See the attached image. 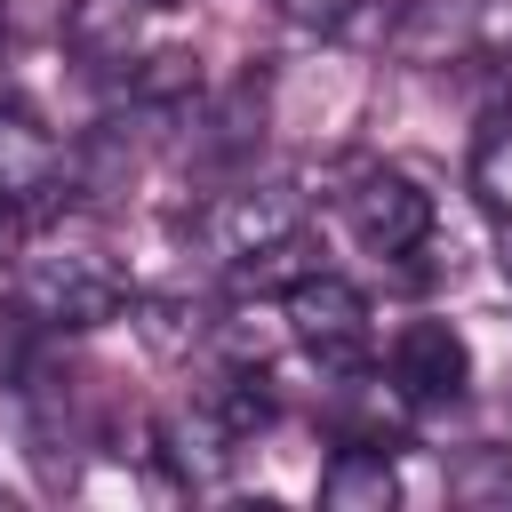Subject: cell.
Listing matches in <instances>:
<instances>
[{
    "label": "cell",
    "instance_id": "6da1fadb",
    "mask_svg": "<svg viewBox=\"0 0 512 512\" xmlns=\"http://www.w3.org/2000/svg\"><path fill=\"white\" fill-rule=\"evenodd\" d=\"M120 312H136V288H128V272L104 248H56V256L24 264V320L32 328L88 336V328H104Z\"/></svg>",
    "mask_w": 512,
    "mask_h": 512
},
{
    "label": "cell",
    "instance_id": "7a4b0ae2",
    "mask_svg": "<svg viewBox=\"0 0 512 512\" xmlns=\"http://www.w3.org/2000/svg\"><path fill=\"white\" fill-rule=\"evenodd\" d=\"M304 232V192L296 184H232V192H216L200 216H192V240L224 264V272H240L248 256H272L280 240H296Z\"/></svg>",
    "mask_w": 512,
    "mask_h": 512
},
{
    "label": "cell",
    "instance_id": "3957f363",
    "mask_svg": "<svg viewBox=\"0 0 512 512\" xmlns=\"http://www.w3.org/2000/svg\"><path fill=\"white\" fill-rule=\"evenodd\" d=\"M288 336L320 360V368H336V376H360L368 368V344H376V312H368V296L344 280V272H304L296 288H288Z\"/></svg>",
    "mask_w": 512,
    "mask_h": 512
},
{
    "label": "cell",
    "instance_id": "277c9868",
    "mask_svg": "<svg viewBox=\"0 0 512 512\" xmlns=\"http://www.w3.org/2000/svg\"><path fill=\"white\" fill-rule=\"evenodd\" d=\"M504 32H512L504 0H408L384 40H392L400 64H472V56H488Z\"/></svg>",
    "mask_w": 512,
    "mask_h": 512
},
{
    "label": "cell",
    "instance_id": "5b68a950",
    "mask_svg": "<svg viewBox=\"0 0 512 512\" xmlns=\"http://www.w3.org/2000/svg\"><path fill=\"white\" fill-rule=\"evenodd\" d=\"M344 216H352V232L376 256H424L432 248V192L408 168H392V160H368L344 184Z\"/></svg>",
    "mask_w": 512,
    "mask_h": 512
},
{
    "label": "cell",
    "instance_id": "8992f818",
    "mask_svg": "<svg viewBox=\"0 0 512 512\" xmlns=\"http://www.w3.org/2000/svg\"><path fill=\"white\" fill-rule=\"evenodd\" d=\"M384 376H392V400L408 408H440V400H464L472 384V344L448 328V320H408L384 352Z\"/></svg>",
    "mask_w": 512,
    "mask_h": 512
},
{
    "label": "cell",
    "instance_id": "52a82bcc",
    "mask_svg": "<svg viewBox=\"0 0 512 512\" xmlns=\"http://www.w3.org/2000/svg\"><path fill=\"white\" fill-rule=\"evenodd\" d=\"M152 448H160V464H168L184 488H216V480H224V464L240 456V440L216 424V408H208V400L168 408V416L152 424Z\"/></svg>",
    "mask_w": 512,
    "mask_h": 512
},
{
    "label": "cell",
    "instance_id": "ba28073f",
    "mask_svg": "<svg viewBox=\"0 0 512 512\" xmlns=\"http://www.w3.org/2000/svg\"><path fill=\"white\" fill-rule=\"evenodd\" d=\"M320 504L328 512H384V504H400V472H392L384 440H344L328 456V472H320Z\"/></svg>",
    "mask_w": 512,
    "mask_h": 512
},
{
    "label": "cell",
    "instance_id": "9c48e42d",
    "mask_svg": "<svg viewBox=\"0 0 512 512\" xmlns=\"http://www.w3.org/2000/svg\"><path fill=\"white\" fill-rule=\"evenodd\" d=\"M56 176H64L56 136L24 104H0V192H56Z\"/></svg>",
    "mask_w": 512,
    "mask_h": 512
},
{
    "label": "cell",
    "instance_id": "30bf717a",
    "mask_svg": "<svg viewBox=\"0 0 512 512\" xmlns=\"http://www.w3.org/2000/svg\"><path fill=\"white\" fill-rule=\"evenodd\" d=\"M200 400L216 408V424H224L240 448H248V440L272 424V408H280V400H272V384H264V368H224V376H216Z\"/></svg>",
    "mask_w": 512,
    "mask_h": 512
},
{
    "label": "cell",
    "instance_id": "8fae6325",
    "mask_svg": "<svg viewBox=\"0 0 512 512\" xmlns=\"http://www.w3.org/2000/svg\"><path fill=\"white\" fill-rule=\"evenodd\" d=\"M136 328H144L152 352H192L208 336V312L184 304V296H136Z\"/></svg>",
    "mask_w": 512,
    "mask_h": 512
},
{
    "label": "cell",
    "instance_id": "7c38bea8",
    "mask_svg": "<svg viewBox=\"0 0 512 512\" xmlns=\"http://www.w3.org/2000/svg\"><path fill=\"white\" fill-rule=\"evenodd\" d=\"M448 496L456 504H512V448H464L448 464Z\"/></svg>",
    "mask_w": 512,
    "mask_h": 512
},
{
    "label": "cell",
    "instance_id": "4fadbf2b",
    "mask_svg": "<svg viewBox=\"0 0 512 512\" xmlns=\"http://www.w3.org/2000/svg\"><path fill=\"white\" fill-rule=\"evenodd\" d=\"M472 192H480L488 216H512V120H496L472 144Z\"/></svg>",
    "mask_w": 512,
    "mask_h": 512
},
{
    "label": "cell",
    "instance_id": "5bb4252c",
    "mask_svg": "<svg viewBox=\"0 0 512 512\" xmlns=\"http://www.w3.org/2000/svg\"><path fill=\"white\" fill-rule=\"evenodd\" d=\"M24 240H32V200L0 192V264H24Z\"/></svg>",
    "mask_w": 512,
    "mask_h": 512
},
{
    "label": "cell",
    "instance_id": "9a60e30c",
    "mask_svg": "<svg viewBox=\"0 0 512 512\" xmlns=\"http://www.w3.org/2000/svg\"><path fill=\"white\" fill-rule=\"evenodd\" d=\"M272 8H280L288 24H344L360 0H272Z\"/></svg>",
    "mask_w": 512,
    "mask_h": 512
},
{
    "label": "cell",
    "instance_id": "2e32d148",
    "mask_svg": "<svg viewBox=\"0 0 512 512\" xmlns=\"http://www.w3.org/2000/svg\"><path fill=\"white\" fill-rule=\"evenodd\" d=\"M0 80H8V40H0Z\"/></svg>",
    "mask_w": 512,
    "mask_h": 512
}]
</instances>
